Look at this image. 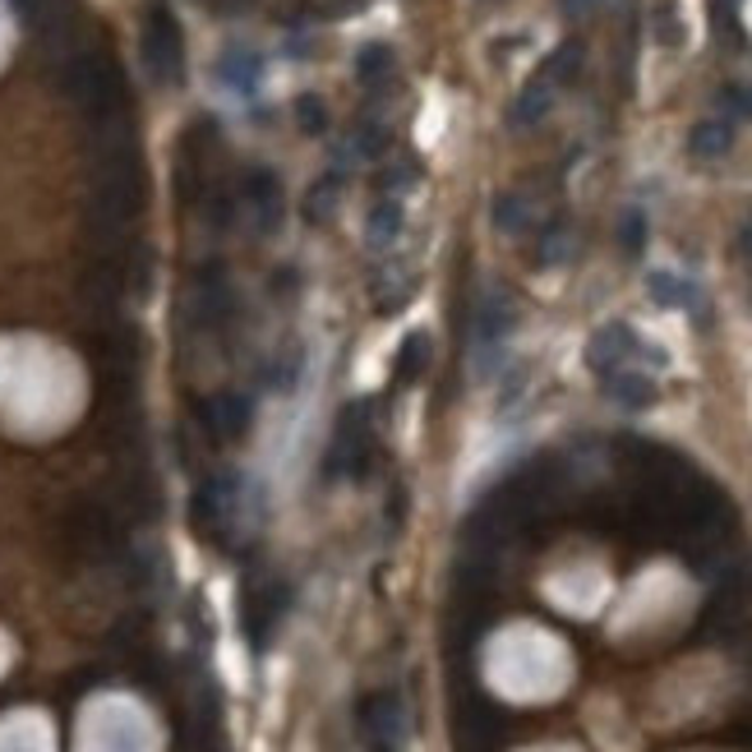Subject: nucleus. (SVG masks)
<instances>
[{
	"instance_id": "22",
	"label": "nucleus",
	"mask_w": 752,
	"mask_h": 752,
	"mask_svg": "<svg viewBox=\"0 0 752 752\" xmlns=\"http://www.w3.org/2000/svg\"><path fill=\"white\" fill-rule=\"evenodd\" d=\"M296 125H300L305 134H323V130H328V111H323V102L315 98V93L296 98Z\"/></svg>"
},
{
	"instance_id": "13",
	"label": "nucleus",
	"mask_w": 752,
	"mask_h": 752,
	"mask_svg": "<svg viewBox=\"0 0 752 752\" xmlns=\"http://www.w3.org/2000/svg\"><path fill=\"white\" fill-rule=\"evenodd\" d=\"M222 79L236 88V93H255L259 79H263V61H259L255 51H245V47H231L222 56Z\"/></svg>"
},
{
	"instance_id": "21",
	"label": "nucleus",
	"mask_w": 752,
	"mask_h": 752,
	"mask_svg": "<svg viewBox=\"0 0 752 752\" xmlns=\"http://www.w3.org/2000/svg\"><path fill=\"white\" fill-rule=\"evenodd\" d=\"M619 241H624V255H642V249H646V218L638 213V208H628V213H624Z\"/></svg>"
},
{
	"instance_id": "6",
	"label": "nucleus",
	"mask_w": 752,
	"mask_h": 752,
	"mask_svg": "<svg viewBox=\"0 0 752 752\" xmlns=\"http://www.w3.org/2000/svg\"><path fill=\"white\" fill-rule=\"evenodd\" d=\"M360 720H365V735H370L374 752H397V739H402V706L389 692H379L360 706Z\"/></svg>"
},
{
	"instance_id": "12",
	"label": "nucleus",
	"mask_w": 752,
	"mask_h": 752,
	"mask_svg": "<svg viewBox=\"0 0 752 752\" xmlns=\"http://www.w3.org/2000/svg\"><path fill=\"white\" fill-rule=\"evenodd\" d=\"M226 498H231V485H226V476H218V480H208V485H199V494H195V527H204V531H218L222 527V517H226Z\"/></svg>"
},
{
	"instance_id": "3",
	"label": "nucleus",
	"mask_w": 752,
	"mask_h": 752,
	"mask_svg": "<svg viewBox=\"0 0 752 752\" xmlns=\"http://www.w3.org/2000/svg\"><path fill=\"white\" fill-rule=\"evenodd\" d=\"M65 540L88 558H111L121 550V522H115V513L107 504L88 498V504H79L65 517Z\"/></svg>"
},
{
	"instance_id": "20",
	"label": "nucleus",
	"mask_w": 752,
	"mask_h": 752,
	"mask_svg": "<svg viewBox=\"0 0 752 752\" xmlns=\"http://www.w3.org/2000/svg\"><path fill=\"white\" fill-rule=\"evenodd\" d=\"M397 231H402V208H397V199H383L374 213H370V241L374 245H389Z\"/></svg>"
},
{
	"instance_id": "17",
	"label": "nucleus",
	"mask_w": 752,
	"mask_h": 752,
	"mask_svg": "<svg viewBox=\"0 0 752 752\" xmlns=\"http://www.w3.org/2000/svg\"><path fill=\"white\" fill-rule=\"evenodd\" d=\"M430 365V337L426 333H407V342H402V352H397V365H393V374L397 383H411L420 370Z\"/></svg>"
},
{
	"instance_id": "7",
	"label": "nucleus",
	"mask_w": 752,
	"mask_h": 752,
	"mask_svg": "<svg viewBox=\"0 0 752 752\" xmlns=\"http://www.w3.org/2000/svg\"><path fill=\"white\" fill-rule=\"evenodd\" d=\"M632 346H638V337H632L628 323H605L601 333L587 342V365H591L595 374H614V365L628 360Z\"/></svg>"
},
{
	"instance_id": "10",
	"label": "nucleus",
	"mask_w": 752,
	"mask_h": 752,
	"mask_svg": "<svg viewBox=\"0 0 752 752\" xmlns=\"http://www.w3.org/2000/svg\"><path fill=\"white\" fill-rule=\"evenodd\" d=\"M729 148H735V125H729V121H698L688 130V152H692V158L716 162V158H725Z\"/></svg>"
},
{
	"instance_id": "9",
	"label": "nucleus",
	"mask_w": 752,
	"mask_h": 752,
	"mask_svg": "<svg viewBox=\"0 0 752 752\" xmlns=\"http://www.w3.org/2000/svg\"><path fill=\"white\" fill-rule=\"evenodd\" d=\"M245 204L255 208L259 226L278 222V213H282V185H278L273 171H249V176H245Z\"/></svg>"
},
{
	"instance_id": "19",
	"label": "nucleus",
	"mask_w": 752,
	"mask_h": 752,
	"mask_svg": "<svg viewBox=\"0 0 752 752\" xmlns=\"http://www.w3.org/2000/svg\"><path fill=\"white\" fill-rule=\"evenodd\" d=\"M646 292H651L655 305H688V300H692V286L679 282L674 273H651V278H646Z\"/></svg>"
},
{
	"instance_id": "29",
	"label": "nucleus",
	"mask_w": 752,
	"mask_h": 752,
	"mask_svg": "<svg viewBox=\"0 0 752 752\" xmlns=\"http://www.w3.org/2000/svg\"><path fill=\"white\" fill-rule=\"evenodd\" d=\"M743 255H752V222L743 226Z\"/></svg>"
},
{
	"instance_id": "24",
	"label": "nucleus",
	"mask_w": 752,
	"mask_h": 752,
	"mask_svg": "<svg viewBox=\"0 0 752 752\" xmlns=\"http://www.w3.org/2000/svg\"><path fill=\"white\" fill-rule=\"evenodd\" d=\"M352 148H356V158H379V152L389 148V134H383L379 125H360L352 134Z\"/></svg>"
},
{
	"instance_id": "14",
	"label": "nucleus",
	"mask_w": 752,
	"mask_h": 752,
	"mask_svg": "<svg viewBox=\"0 0 752 752\" xmlns=\"http://www.w3.org/2000/svg\"><path fill=\"white\" fill-rule=\"evenodd\" d=\"M605 379H609V397L628 411H646L655 402V383L642 374H605Z\"/></svg>"
},
{
	"instance_id": "28",
	"label": "nucleus",
	"mask_w": 752,
	"mask_h": 752,
	"mask_svg": "<svg viewBox=\"0 0 752 752\" xmlns=\"http://www.w3.org/2000/svg\"><path fill=\"white\" fill-rule=\"evenodd\" d=\"M564 10H568V14H591L595 0H564Z\"/></svg>"
},
{
	"instance_id": "26",
	"label": "nucleus",
	"mask_w": 752,
	"mask_h": 752,
	"mask_svg": "<svg viewBox=\"0 0 752 752\" xmlns=\"http://www.w3.org/2000/svg\"><path fill=\"white\" fill-rule=\"evenodd\" d=\"M333 199H337V176H323V185L310 189V218H328V213H333Z\"/></svg>"
},
{
	"instance_id": "15",
	"label": "nucleus",
	"mask_w": 752,
	"mask_h": 752,
	"mask_svg": "<svg viewBox=\"0 0 752 752\" xmlns=\"http://www.w3.org/2000/svg\"><path fill=\"white\" fill-rule=\"evenodd\" d=\"M513 328V305L504 296H490L485 305H480V315H476V337L480 342H498Z\"/></svg>"
},
{
	"instance_id": "1",
	"label": "nucleus",
	"mask_w": 752,
	"mask_h": 752,
	"mask_svg": "<svg viewBox=\"0 0 752 752\" xmlns=\"http://www.w3.org/2000/svg\"><path fill=\"white\" fill-rule=\"evenodd\" d=\"M61 84H65L70 98L88 111L93 125L125 121V74L115 70L107 56H93V51L70 56L65 70H61Z\"/></svg>"
},
{
	"instance_id": "25",
	"label": "nucleus",
	"mask_w": 752,
	"mask_h": 752,
	"mask_svg": "<svg viewBox=\"0 0 752 752\" xmlns=\"http://www.w3.org/2000/svg\"><path fill=\"white\" fill-rule=\"evenodd\" d=\"M494 222L504 231H522L527 226V204L517 195H504V199H498V208H494Z\"/></svg>"
},
{
	"instance_id": "11",
	"label": "nucleus",
	"mask_w": 752,
	"mask_h": 752,
	"mask_svg": "<svg viewBox=\"0 0 752 752\" xmlns=\"http://www.w3.org/2000/svg\"><path fill=\"white\" fill-rule=\"evenodd\" d=\"M195 296H199V319L204 323H226L231 315V292H226V282H222V268H204L199 273V286H195Z\"/></svg>"
},
{
	"instance_id": "4",
	"label": "nucleus",
	"mask_w": 752,
	"mask_h": 752,
	"mask_svg": "<svg viewBox=\"0 0 752 752\" xmlns=\"http://www.w3.org/2000/svg\"><path fill=\"white\" fill-rule=\"evenodd\" d=\"M365 461H370V426H365V407H346L337 439H333V453H328V476H342V471L360 476Z\"/></svg>"
},
{
	"instance_id": "2",
	"label": "nucleus",
	"mask_w": 752,
	"mask_h": 752,
	"mask_svg": "<svg viewBox=\"0 0 752 752\" xmlns=\"http://www.w3.org/2000/svg\"><path fill=\"white\" fill-rule=\"evenodd\" d=\"M144 65L158 84H181L185 74V33L167 0H148L144 10Z\"/></svg>"
},
{
	"instance_id": "23",
	"label": "nucleus",
	"mask_w": 752,
	"mask_h": 752,
	"mask_svg": "<svg viewBox=\"0 0 752 752\" xmlns=\"http://www.w3.org/2000/svg\"><path fill=\"white\" fill-rule=\"evenodd\" d=\"M711 24L720 37H743L739 33V0H711Z\"/></svg>"
},
{
	"instance_id": "8",
	"label": "nucleus",
	"mask_w": 752,
	"mask_h": 752,
	"mask_svg": "<svg viewBox=\"0 0 752 752\" xmlns=\"http://www.w3.org/2000/svg\"><path fill=\"white\" fill-rule=\"evenodd\" d=\"M554 93L558 84L550 79V74H531V84L517 93V102H513V125H535V121H545V111L554 107Z\"/></svg>"
},
{
	"instance_id": "18",
	"label": "nucleus",
	"mask_w": 752,
	"mask_h": 752,
	"mask_svg": "<svg viewBox=\"0 0 752 752\" xmlns=\"http://www.w3.org/2000/svg\"><path fill=\"white\" fill-rule=\"evenodd\" d=\"M577 70H582V42H564L545 65H540V74H550V79L564 88V84H572L577 79Z\"/></svg>"
},
{
	"instance_id": "5",
	"label": "nucleus",
	"mask_w": 752,
	"mask_h": 752,
	"mask_svg": "<svg viewBox=\"0 0 752 752\" xmlns=\"http://www.w3.org/2000/svg\"><path fill=\"white\" fill-rule=\"evenodd\" d=\"M195 420L204 434L213 439H241L249 426V402L241 393H218V397H199L195 402Z\"/></svg>"
},
{
	"instance_id": "27",
	"label": "nucleus",
	"mask_w": 752,
	"mask_h": 752,
	"mask_svg": "<svg viewBox=\"0 0 752 752\" xmlns=\"http://www.w3.org/2000/svg\"><path fill=\"white\" fill-rule=\"evenodd\" d=\"M720 107H729V111L739 115V121H752V93H748V88H739V84L720 88Z\"/></svg>"
},
{
	"instance_id": "16",
	"label": "nucleus",
	"mask_w": 752,
	"mask_h": 752,
	"mask_svg": "<svg viewBox=\"0 0 752 752\" xmlns=\"http://www.w3.org/2000/svg\"><path fill=\"white\" fill-rule=\"evenodd\" d=\"M393 74V47H383V42H370V47H360L356 56V79L360 84H383Z\"/></svg>"
}]
</instances>
